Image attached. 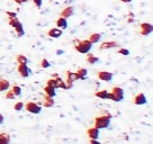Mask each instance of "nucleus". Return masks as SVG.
<instances>
[{
	"label": "nucleus",
	"mask_w": 153,
	"mask_h": 144,
	"mask_svg": "<svg viewBox=\"0 0 153 144\" xmlns=\"http://www.w3.org/2000/svg\"><path fill=\"white\" fill-rule=\"evenodd\" d=\"M73 48L76 52L81 53V54H87L88 52H90V50L92 48V43L89 39H73Z\"/></svg>",
	"instance_id": "obj_1"
},
{
	"label": "nucleus",
	"mask_w": 153,
	"mask_h": 144,
	"mask_svg": "<svg viewBox=\"0 0 153 144\" xmlns=\"http://www.w3.org/2000/svg\"><path fill=\"white\" fill-rule=\"evenodd\" d=\"M111 114L108 111H104L102 115L97 116L95 118V127L98 130H104V128H108L110 126V120H111Z\"/></svg>",
	"instance_id": "obj_2"
},
{
	"label": "nucleus",
	"mask_w": 153,
	"mask_h": 144,
	"mask_svg": "<svg viewBox=\"0 0 153 144\" xmlns=\"http://www.w3.org/2000/svg\"><path fill=\"white\" fill-rule=\"evenodd\" d=\"M108 99L115 101V102H120V101H122L124 99V90L118 86L113 87L111 91L108 95Z\"/></svg>",
	"instance_id": "obj_3"
},
{
	"label": "nucleus",
	"mask_w": 153,
	"mask_h": 144,
	"mask_svg": "<svg viewBox=\"0 0 153 144\" xmlns=\"http://www.w3.org/2000/svg\"><path fill=\"white\" fill-rule=\"evenodd\" d=\"M9 25L15 29V32L17 33L18 37H22V36H23V35L25 34V30H24V27H23V24L19 22L17 17H15V18H9Z\"/></svg>",
	"instance_id": "obj_4"
},
{
	"label": "nucleus",
	"mask_w": 153,
	"mask_h": 144,
	"mask_svg": "<svg viewBox=\"0 0 153 144\" xmlns=\"http://www.w3.org/2000/svg\"><path fill=\"white\" fill-rule=\"evenodd\" d=\"M26 111H28V113H32V114H39L41 111H42V108H41V106L36 104V102H34V101H28V102H26L25 104V107H24Z\"/></svg>",
	"instance_id": "obj_5"
},
{
	"label": "nucleus",
	"mask_w": 153,
	"mask_h": 144,
	"mask_svg": "<svg viewBox=\"0 0 153 144\" xmlns=\"http://www.w3.org/2000/svg\"><path fill=\"white\" fill-rule=\"evenodd\" d=\"M153 32V26L150 23H142L140 26V33L143 36H149Z\"/></svg>",
	"instance_id": "obj_6"
},
{
	"label": "nucleus",
	"mask_w": 153,
	"mask_h": 144,
	"mask_svg": "<svg viewBox=\"0 0 153 144\" xmlns=\"http://www.w3.org/2000/svg\"><path fill=\"white\" fill-rule=\"evenodd\" d=\"M17 71H18L19 76L22 78H28L29 74H30V70H29V68L27 67V64H25V63L18 64Z\"/></svg>",
	"instance_id": "obj_7"
},
{
	"label": "nucleus",
	"mask_w": 153,
	"mask_h": 144,
	"mask_svg": "<svg viewBox=\"0 0 153 144\" xmlns=\"http://www.w3.org/2000/svg\"><path fill=\"white\" fill-rule=\"evenodd\" d=\"M76 76L74 72L72 71H67V81H65V85H67V89H70L73 87V83L74 81H76Z\"/></svg>",
	"instance_id": "obj_8"
},
{
	"label": "nucleus",
	"mask_w": 153,
	"mask_h": 144,
	"mask_svg": "<svg viewBox=\"0 0 153 144\" xmlns=\"http://www.w3.org/2000/svg\"><path fill=\"white\" fill-rule=\"evenodd\" d=\"M98 79L101 80V81L105 82H109L113 80V73L109 71H99L98 72Z\"/></svg>",
	"instance_id": "obj_9"
},
{
	"label": "nucleus",
	"mask_w": 153,
	"mask_h": 144,
	"mask_svg": "<svg viewBox=\"0 0 153 144\" xmlns=\"http://www.w3.org/2000/svg\"><path fill=\"white\" fill-rule=\"evenodd\" d=\"M148 102V99H146V97L144 95L143 92H140L137 94L136 96L134 97V104L137 106H142V105H145Z\"/></svg>",
	"instance_id": "obj_10"
},
{
	"label": "nucleus",
	"mask_w": 153,
	"mask_h": 144,
	"mask_svg": "<svg viewBox=\"0 0 153 144\" xmlns=\"http://www.w3.org/2000/svg\"><path fill=\"white\" fill-rule=\"evenodd\" d=\"M120 44L115 41H107V42H104V43L100 44L99 46V50H110V48H118Z\"/></svg>",
	"instance_id": "obj_11"
},
{
	"label": "nucleus",
	"mask_w": 153,
	"mask_h": 144,
	"mask_svg": "<svg viewBox=\"0 0 153 144\" xmlns=\"http://www.w3.org/2000/svg\"><path fill=\"white\" fill-rule=\"evenodd\" d=\"M63 34V30L61 28H56V27H54V28H51L50 30L48 32V35L50 37H52V39H60L61 36H62Z\"/></svg>",
	"instance_id": "obj_12"
},
{
	"label": "nucleus",
	"mask_w": 153,
	"mask_h": 144,
	"mask_svg": "<svg viewBox=\"0 0 153 144\" xmlns=\"http://www.w3.org/2000/svg\"><path fill=\"white\" fill-rule=\"evenodd\" d=\"M73 15H74V7L68 6V7H65V8L62 10L61 17H63V18H70V17L73 16Z\"/></svg>",
	"instance_id": "obj_13"
},
{
	"label": "nucleus",
	"mask_w": 153,
	"mask_h": 144,
	"mask_svg": "<svg viewBox=\"0 0 153 144\" xmlns=\"http://www.w3.org/2000/svg\"><path fill=\"white\" fill-rule=\"evenodd\" d=\"M87 135L89 136V139L98 140V137H99V130L97 127H95V126L90 127V128L87 130Z\"/></svg>",
	"instance_id": "obj_14"
},
{
	"label": "nucleus",
	"mask_w": 153,
	"mask_h": 144,
	"mask_svg": "<svg viewBox=\"0 0 153 144\" xmlns=\"http://www.w3.org/2000/svg\"><path fill=\"white\" fill-rule=\"evenodd\" d=\"M76 79H80V80H85L87 78V73H88V70H87L86 68H79L76 72Z\"/></svg>",
	"instance_id": "obj_15"
},
{
	"label": "nucleus",
	"mask_w": 153,
	"mask_h": 144,
	"mask_svg": "<svg viewBox=\"0 0 153 144\" xmlns=\"http://www.w3.org/2000/svg\"><path fill=\"white\" fill-rule=\"evenodd\" d=\"M44 92H45V95H48V96L50 97H54L56 96V89L55 88H53V87L51 86H48V85H46V86L44 87Z\"/></svg>",
	"instance_id": "obj_16"
},
{
	"label": "nucleus",
	"mask_w": 153,
	"mask_h": 144,
	"mask_svg": "<svg viewBox=\"0 0 153 144\" xmlns=\"http://www.w3.org/2000/svg\"><path fill=\"white\" fill-rule=\"evenodd\" d=\"M86 61H87V63H89V64H96V63L99 61V58L95 56V54L88 52L86 55Z\"/></svg>",
	"instance_id": "obj_17"
},
{
	"label": "nucleus",
	"mask_w": 153,
	"mask_h": 144,
	"mask_svg": "<svg viewBox=\"0 0 153 144\" xmlns=\"http://www.w3.org/2000/svg\"><path fill=\"white\" fill-rule=\"evenodd\" d=\"M56 26L59 28L63 29L68 28V20L67 18H63V17H60L59 19H56Z\"/></svg>",
	"instance_id": "obj_18"
},
{
	"label": "nucleus",
	"mask_w": 153,
	"mask_h": 144,
	"mask_svg": "<svg viewBox=\"0 0 153 144\" xmlns=\"http://www.w3.org/2000/svg\"><path fill=\"white\" fill-rule=\"evenodd\" d=\"M10 88V83L7 79H0V91H7Z\"/></svg>",
	"instance_id": "obj_19"
},
{
	"label": "nucleus",
	"mask_w": 153,
	"mask_h": 144,
	"mask_svg": "<svg viewBox=\"0 0 153 144\" xmlns=\"http://www.w3.org/2000/svg\"><path fill=\"white\" fill-rule=\"evenodd\" d=\"M101 39V34L99 33H92L89 36V41H90L92 44H96V43H99Z\"/></svg>",
	"instance_id": "obj_20"
},
{
	"label": "nucleus",
	"mask_w": 153,
	"mask_h": 144,
	"mask_svg": "<svg viewBox=\"0 0 153 144\" xmlns=\"http://www.w3.org/2000/svg\"><path fill=\"white\" fill-rule=\"evenodd\" d=\"M53 78L56 80V85H57V88H61V89H67V85H65V81H63L61 78L59 77L57 74H54Z\"/></svg>",
	"instance_id": "obj_21"
},
{
	"label": "nucleus",
	"mask_w": 153,
	"mask_h": 144,
	"mask_svg": "<svg viewBox=\"0 0 153 144\" xmlns=\"http://www.w3.org/2000/svg\"><path fill=\"white\" fill-rule=\"evenodd\" d=\"M53 105H54V99H53V97H50V96H48V95H45L44 101H43L44 107H52Z\"/></svg>",
	"instance_id": "obj_22"
},
{
	"label": "nucleus",
	"mask_w": 153,
	"mask_h": 144,
	"mask_svg": "<svg viewBox=\"0 0 153 144\" xmlns=\"http://www.w3.org/2000/svg\"><path fill=\"white\" fill-rule=\"evenodd\" d=\"M108 95H109V92L107 90H99V91L95 92V96L100 99H108Z\"/></svg>",
	"instance_id": "obj_23"
},
{
	"label": "nucleus",
	"mask_w": 153,
	"mask_h": 144,
	"mask_svg": "<svg viewBox=\"0 0 153 144\" xmlns=\"http://www.w3.org/2000/svg\"><path fill=\"white\" fill-rule=\"evenodd\" d=\"M10 143V136L7 133H0V144Z\"/></svg>",
	"instance_id": "obj_24"
},
{
	"label": "nucleus",
	"mask_w": 153,
	"mask_h": 144,
	"mask_svg": "<svg viewBox=\"0 0 153 144\" xmlns=\"http://www.w3.org/2000/svg\"><path fill=\"white\" fill-rule=\"evenodd\" d=\"M11 91L15 95V97H19L22 95V87L18 86V85H14L11 87Z\"/></svg>",
	"instance_id": "obj_25"
},
{
	"label": "nucleus",
	"mask_w": 153,
	"mask_h": 144,
	"mask_svg": "<svg viewBox=\"0 0 153 144\" xmlns=\"http://www.w3.org/2000/svg\"><path fill=\"white\" fill-rule=\"evenodd\" d=\"M16 61H17V63H25V64H27V62H28V60H27V58L25 56V55H23V54H18L17 55V59H16Z\"/></svg>",
	"instance_id": "obj_26"
},
{
	"label": "nucleus",
	"mask_w": 153,
	"mask_h": 144,
	"mask_svg": "<svg viewBox=\"0 0 153 144\" xmlns=\"http://www.w3.org/2000/svg\"><path fill=\"white\" fill-rule=\"evenodd\" d=\"M24 107H25L24 102H23V101H18V102H16V104L14 105V109L16 111H20L24 109Z\"/></svg>",
	"instance_id": "obj_27"
},
{
	"label": "nucleus",
	"mask_w": 153,
	"mask_h": 144,
	"mask_svg": "<svg viewBox=\"0 0 153 144\" xmlns=\"http://www.w3.org/2000/svg\"><path fill=\"white\" fill-rule=\"evenodd\" d=\"M50 67H51V63L48 62V59H45V58L42 59V61H41V68H42V69H48V68H50Z\"/></svg>",
	"instance_id": "obj_28"
},
{
	"label": "nucleus",
	"mask_w": 153,
	"mask_h": 144,
	"mask_svg": "<svg viewBox=\"0 0 153 144\" xmlns=\"http://www.w3.org/2000/svg\"><path fill=\"white\" fill-rule=\"evenodd\" d=\"M46 85H48V86H51V87H53V88H55V89H57L56 80H55L54 78H51V79H48V81H46Z\"/></svg>",
	"instance_id": "obj_29"
},
{
	"label": "nucleus",
	"mask_w": 153,
	"mask_h": 144,
	"mask_svg": "<svg viewBox=\"0 0 153 144\" xmlns=\"http://www.w3.org/2000/svg\"><path fill=\"white\" fill-rule=\"evenodd\" d=\"M118 54H122V55H125V56H127V55H129V51L127 50V48H120L118 50Z\"/></svg>",
	"instance_id": "obj_30"
},
{
	"label": "nucleus",
	"mask_w": 153,
	"mask_h": 144,
	"mask_svg": "<svg viewBox=\"0 0 153 144\" xmlns=\"http://www.w3.org/2000/svg\"><path fill=\"white\" fill-rule=\"evenodd\" d=\"M6 98L7 99H14L15 98V95L13 94L11 90H7V92H6Z\"/></svg>",
	"instance_id": "obj_31"
},
{
	"label": "nucleus",
	"mask_w": 153,
	"mask_h": 144,
	"mask_svg": "<svg viewBox=\"0 0 153 144\" xmlns=\"http://www.w3.org/2000/svg\"><path fill=\"white\" fill-rule=\"evenodd\" d=\"M34 5H35V7H37V8H41L42 7V5H43V1L42 0H33Z\"/></svg>",
	"instance_id": "obj_32"
},
{
	"label": "nucleus",
	"mask_w": 153,
	"mask_h": 144,
	"mask_svg": "<svg viewBox=\"0 0 153 144\" xmlns=\"http://www.w3.org/2000/svg\"><path fill=\"white\" fill-rule=\"evenodd\" d=\"M6 15H7L9 18H15V17H17L16 13H11V11H7V13H6Z\"/></svg>",
	"instance_id": "obj_33"
},
{
	"label": "nucleus",
	"mask_w": 153,
	"mask_h": 144,
	"mask_svg": "<svg viewBox=\"0 0 153 144\" xmlns=\"http://www.w3.org/2000/svg\"><path fill=\"white\" fill-rule=\"evenodd\" d=\"M14 1H15V2H17L18 5H22V4H25L27 0H14Z\"/></svg>",
	"instance_id": "obj_34"
},
{
	"label": "nucleus",
	"mask_w": 153,
	"mask_h": 144,
	"mask_svg": "<svg viewBox=\"0 0 153 144\" xmlns=\"http://www.w3.org/2000/svg\"><path fill=\"white\" fill-rule=\"evenodd\" d=\"M90 143H91V144H99V142H98V140L90 139Z\"/></svg>",
	"instance_id": "obj_35"
},
{
	"label": "nucleus",
	"mask_w": 153,
	"mask_h": 144,
	"mask_svg": "<svg viewBox=\"0 0 153 144\" xmlns=\"http://www.w3.org/2000/svg\"><path fill=\"white\" fill-rule=\"evenodd\" d=\"M4 123V116L0 114V124H2Z\"/></svg>",
	"instance_id": "obj_36"
},
{
	"label": "nucleus",
	"mask_w": 153,
	"mask_h": 144,
	"mask_svg": "<svg viewBox=\"0 0 153 144\" xmlns=\"http://www.w3.org/2000/svg\"><path fill=\"white\" fill-rule=\"evenodd\" d=\"M122 2H125V4H129V2H132V0H120Z\"/></svg>",
	"instance_id": "obj_37"
}]
</instances>
